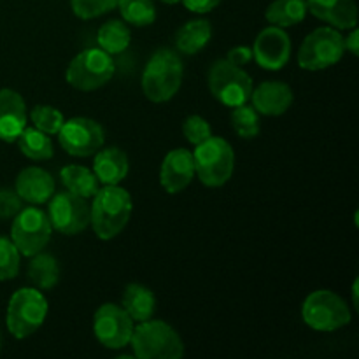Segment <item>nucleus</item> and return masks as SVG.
Here are the masks:
<instances>
[{"label":"nucleus","mask_w":359,"mask_h":359,"mask_svg":"<svg viewBox=\"0 0 359 359\" xmlns=\"http://www.w3.org/2000/svg\"><path fill=\"white\" fill-rule=\"evenodd\" d=\"M133 212L132 196L119 184L104 186L90 203V224L100 241H112L128 224Z\"/></svg>","instance_id":"nucleus-1"},{"label":"nucleus","mask_w":359,"mask_h":359,"mask_svg":"<svg viewBox=\"0 0 359 359\" xmlns=\"http://www.w3.org/2000/svg\"><path fill=\"white\" fill-rule=\"evenodd\" d=\"M184 65L181 56L168 48H161L147 60L142 72V91L147 100L163 104L181 90Z\"/></svg>","instance_id":"nucleus-2"},{"label":"nucleus","mask_w":359,"mask_h":359,"mask_svg":"<svg viewBox=\"0 0 359 359\" xmlns=\"http://www.w3.org/2000/svg\"><path fill=\"white\" fill-rule=\"evenodd\" d=\"M128 346H132L133 356L139 359H181L184 356V342L175 328L153 318L133 328Z\"/></svg>","instance_id":"nucleus-3"},{"label":"nucleus","mask_w":359,"mask_h":359,"mask_svg":"<svg viewBox=\"0 0 359 359\" xmlns=\"http://www.w3.org/2000/svg\"><path fill=\"white\" fill-rule=\"evenodd\" d=\"M195 175L207 188L224 186L235 172V151L223 137H209L193 151Z\"/></svg>","instance_id":"nucleus-4"},{"label":"nucleus","mask_w":359,"mask_h":359,"mask_svg":"<svg viewBox=\"0 0 359 359\" xmlns=\"http://www.w3.org/2000/svg\"><path fill=\"white\" fill-rule=\"evenodd\" d=\"M48 311V300L41 290L21 287L11 297L9 305H7V330L14 339H28L44 325Z\"/></svg>","instance_id":"nucleus-5"},{"label":"nucleus","mask_w":359,"mask_h":359,"mask_svg":"<svg viewBox=\"0 0 359 359\" xmlns=\"http://www.w3.org/2000/svg\"><path fill=\"white\" fill-rule=\"evenodd\" d=\"M351 318L346 300L330 290L312 291L302 305V319L316 332H337L349 325Z\"/></svg>","instance_id":"nucleus-6"},{"label":"nucleus","mask_w":359,"mask_h":359,"mask_svg":"<svg viewBox=\"0 0 359 359\" xmlns=\"http://www.w3.org/2000/svg\"><path fill=\"white\" fill-rule=\"evenodd\" d=\"M116 72L114 60L100 48H90L72 58L65 72V79L74 90L93 91L112 79Z\"/></svg>","instance_id":"nucleus-7"},{"label":"nucleus","mask_w":359,"mask_h":359,"mask_svg":"<svg viewBox=\"0 0 359 359\" xmlns=\"http://www.w3.org/2000/svg\"><path fill=\"white\" fill-rule=\"evenodd\" d=\"M346 48L340 30L319 27L304 39L298 51V65L311 72L330 69L342 60Z\"/></svg>","instance_id":"nucleus-8"},{"label":"nucleus","mask_w":359,"mask_h":359,"mask_svg":"<svg viewBox=\"0 0 359 359\" xmlns=\"http://www.w3.org/2000/svg\"><path fill=\"white\" fill-rule=\"evenodd\" d=\"M207 81L212 97L226 107L248 104L255 88L251 76L242 67L233 65L226 58L212 63Z\"/></svg>","instance_id":"nucleus-9"},{"label":"nucleus","mask_w":359,"mask_h":359,"mask_svg":"<svg viewBox=\"0 0 359 359\" xmlns=\"http://www.w3.org/2000/svg\"><path fill=\"white\" fill-rule=\"evenodd\" d=\"M53 226L49 223L48 212L39 207L21 209L13 217L11 224V241L25 258H32L37 252L44 251L51 241Z\"/></svg>","instance_id":"nucleus-10"},{"label":"nucleus","mask_w":359,"mask_h":359,"mask_svg":"<svg viewBox=\"0 0 359 359\" xmlns=\"http://www.w3.org/2000/svg\"><path fill=\"white\" fill-rule=\"evenodd\" d=\"M48 217L53 230L63 235H79L90 226V202L70 191L55 193L48 202Z\"/></svg>","instance_id":"nucleus-11"},{"label":"nucleus","mask_w":359,"mask_h":359,"mask_svg":"<svg viewBox=\"0 0 359 359\" xmlns=\"http://www.w3.org/2000/svg\"><path fill=\"white\" fill-rule=\"evenodd\" d=\"M56 135L63 151L76 158L93 156L105 144V132L100 123L83 116L67 119Z\"/></svg>","instance_id":"nucleus-12"},{"label":"nucleus","mask_w":359,"mask_h":359,"mask_svg":"<svg viewBox=\"0 0 359 359\" xmlns=\"http://www.w3.org/2000/svg\"><path fill=\"white\" fill-rule=\"evenodd\" d=\"M135 323L118 304H104L93 318V333L98 342L112 351L123 349L130 344Z\"/></svg>","instance_id":"nucleus-13"},{"label":"nucleus","mask_w":359,"mask_h":359,"mask_svg":"<svg viewBox=\"0 0 359 359\" xmlns=\"http://www.w3.org/2000/svg\"><path fill=\"white\" fill-rule=\"evenodd\" d=\"M252 58L262 69L276 70L284 69L291 58V39L280 27L263 28L252 44Z\"/></svg>","instance_id":"nucleus-14"},{"label":"nucleus","mask_w":359,"mask_h":359,"mask_svg":"<svg viewBox=\"0 0 359 359\" xmlns=\"http://www.w3.org/2000/svg\"><path fill=\"white\" fill-rule=\"evenodd\" d=\"M195 179L193 153L186 147L168 151L160 167V184L170 195L184 191Z\"/></svg>","instance_id":"nucleus-15"},{"label":"nucleus","mask_w":359,"mask_h":359,"mask_svg":"<svg viewBox=\"0 0 359 359\" xmlns=\"http://www.w3.org/2000/svg\"><path fill=\"white\" fill-rule=\"evenodd\" d=\"M14 191L23 202L32 205H44L56 193L55 179L41 167H27L18 174Z\"/></svg>","instance_id":"nucleus-16"},{"label":"nucleus","mask_w":359,"mask_h":359,"mask_svg":"<svg viewBox=\"0 0 359 359\" xmlns=\"http://www.w3.org/2000/svg\"><path fill=\"white\" fill-rule=\"evenodd\" d=\"M27 123V104L23 97L11 88H2L0 90V140L16 142Z\"/></svg>","instance_id":"nucleus-17"},{"label":"nucleus","mask_w":359,"mask_h":359,"mask_svg":"<svg viewBox=\"0 0 359 359\" xmlns=\"http://www.w3.org/2000/svg\"><path fill=\"white\" fill-rule=\"evenodd\" d=\"M249 100L263 116H283L293 105V90L283 81H265L252 88Z\"/></svg>","instance_id":"nucleus-18"},{"label":"nucleus","mask_w":359,"mask_h":359,"mask_svg":"<svg viewBox=\"0 0 359 359\" xmlns=\"http://www.w3.org/2000/svg\"><path fill=\"white\" fill-rule=\"evenodd\" d=\"M312 16L337 30H351L358 25V7L354 0H305Z\"/></svg>","instance_id":"nucleus-19"},{"label":"nucleus","mask_w":359,"mask_h":359,"mask_svg":"<svg viewBox=\"0 0 359 359\" xmlns=\"http://www.w3.org/2000/svg\"><path fill=\"white\" fill-rule=\"evenodd\" d=\"M93 156V172L102 186L119 184L125 181L130 170L128 156L125 151L116 146L100 147Z\"/></svg>","instance_id":"nucleus-20"},{"label":"nucleus","mask_w":359,"mask_h":359,"mask_svg":"<svg viewBox=\"0 0 359 359\" xmlns=\"http://www.w3.org/2000/svg\"><path fill=\"white\" fill-rule=\"evenodd\" d=\"M121 307L132 318L133 323H144L151 319L156 311V297L147 286L132 283L125 287L121 298Z\"/></svg>","instance_id":"nucleus-21"},{"label":"nucleus","mask_w":359,"mask_h":359,"mask_svg":"<svg viewBox=\"0 0 359 359\" xmlns=\"http://www.w3.org/2000/svg\"><path fill=\"white\" fill-rule=\"evenodd\" d=\"M212 39V25L209 20L186 21L175 34V48L182 55H196L202 51Z\"/></svg>","instance_id":"nucleus-22"},{"label":"nucleus","mask_w":359,"mask_h":359,"mask_svg":"<svg viewBox=\"0 0 359 359\" xmlns=\"http://www.w3.org/2000/svg\"><path fill=\"white\" fill-rule=\"evenodd\" d=\"M60 179L62 184L65 186L67 191L74 193L77 196L90 200L97 195L100 189V182H98L97 175L93 170L83 165H67L60 170Z\"/></svg>","instance_id":"nucleus-23"},{"label":"nucleus","mask_w":359,"mask_h":359,"mask_svg":"<svg viewBox=\"0 0 359 359\" xmlns=\"http://www.w3.org/2000/svg\"><path fill=\"white\" fill-rule=\"evenodd\" d=\"M305 0H273L265 11V18L270 25L280 28H290L302 23L307 16Z\"/></svg>","instance_id":"nucleus-24"},{"label":"nucleus","mask_w":359,"mask_h":359,"mask_svg":"<svg viewBox=\"0 0 359 359\" xmlns=\"http://www.w3.org/2000/svg\"><path fill=\"white\" fill-rule=\"evenodd\" d=\"M28 279L41 291L53 290L60 280V265L55 256L37 252L28 263Z\"/></svg>","instance_id":"nucleus-25"},{"label":"nucleus","mask_w":359,"mask_h":359,"mask_svg":"<svg viewBox=\"0 0 359 359\" xmlns=\"http://www.w3.org/2000/svg\"><path fill=\"white\" fill-rule=\"evenodd\" d=\"M97 42L98 48L107 55H119L128 49L130 42H132V32L125 21L111 20L98 28Z\"/></svg>","instance_id":"nucleus-26"},{"label":"nucleus","mask_w":359,"mask_h":359,"mask_svg":"<svg viewBox=\"0 0 359 359\" xmlns=\"http://www.w3.org/2000/svg\"><path fill=\"white\" fill-rule=\"evenodd\" d=\"M16 142L20 146L21 153L34 161L51 160L53 154H55L51 137L37 130L35 126H32V128L30 126H25L23 132L16 139Z\"/></svg>","instance_id":"nucleus-27"},{"label":"nucleus","mask_w":359,"mask_h":359,"mask_svg":"<svg viewBox=\"0 0 359 359\" xmlns=\"http://www.w3.org/2000/svg\"><path fill=\"white\" fill-rule=\"evenodd\" d=\"M118 9L123 21L133 27H149L156 21V6L153 0H119Z\"/></svg>","instance_id":"nucleus-28"},{"label":"nucleus","mask_w":359,"mask_h":359,"mask_svg":"<svg viewBox=\"0 0 359 359\" xmlns=\"http://www.w3.org/2000/svg\"><path fill=\"white\" fill-rule=\"evenodd\" d=\"M231 128L235 130L241 139H255L259 135L262 123H259V112L252 105L242 104L237 107H231Z\"/></svg>","instance_id":"nucleus-29"},{"label":"nucleus","mask_w":359,"mask_h":359,"mask_svg":"<svg viewBox=\"0 0 359 359\" xmlns=\"http://www.w3.org/2000/svg\"><path fill=\"white\" fill-rule=\"evenodd\" d=\"M30 121L34 126L41 132L48 133V135H56L65 123L62 111H58L53 105H35L30 111Z\"/></svg>","instance_id":"nucleus-30"},{"label":"nucleus","mask_w":359,"mask_h":359,"mask_svg":"<svg viewBox=\"0 0 359 359\" xmlns=\"http://www.w3.org/2000/svg\"><path fill=\"white\" fill-rule=\"evenodd\" d=\"M21 255L13 241L0 235V280H11L20 273Z\"/></svg>","instance_id":"nucleus-31"},{"label":"nucleus","mask_w":359,"mask_h":359,"mask_svg":"<svg viewBox=\"0 0 359 359\" xmlns=\"http://www.w3.org/2000/svg\"><path fill=\"white\" fill-rule=\"evenodd\" d=\"M118 2L119 0H70V7L79 20H95L116 9Z\"/></svg>","instance_id":"nucleus-32"},{"label":"nucleus","mask_w":359,"mask_h":359,"mask_svg":"<svg viewBox=\"0 0 359 359\" xmlns=\"http://www.w3.org/2000/svg\"><path fill=\"white\" fill-rule=\"evenodd\" d=\"M182 133H184V139L188 140L191 146H198L203 140H207L209 137H212V126L209 125L205 118L198 114H191L184 119L182 123Z\"/></svg>","instance_id":"nucleus-33"},{"label":"nucleus","mask_w":359,"mask_h":359,"mask_svg":"<svg viewBox=\"0 0 359 359\" xmlns=\"http://www.w3.org/2000/svg\"><path fill=\"white\" fill-rule=\"evenodd\" d=\"M23 200L14 189H0V219H13L23 207Z\"/></svg>","instance_id":"nucleus-34"},{"label":"nucleus","mask_w":359,"mask_h":359,"mask_svg":"<svg viewBox=\"0 0 359 359\" xmlns=\"http://www.w3.org/2000/svg\"><path fill=\"white\" fill-rule=\"evenodd\" d=\"M226 60L238 67L248 65V63L252 60V49L248 48V46H235V48H231L230 51H228Z\"/></svg>","instance_id":"nucleus-35"},{"label":"nucleus","mask_w":359,"mask_h":359,"mask_svg":"<svg viewBox=\"0 0 359 359\" xmlns=\"http://www.w3.org/2000/svg\"><path fill=\"white\" fill-rule=\"evenodd\" d=\"M184 4V7L191 13L196 14H205L210 13L212 9H216L223 0H181Z\"/></svg>","instance_id":"nucleus-36"},{"label":"nucleus","mask_w":359,"mask_h":359,"mask_svg":"<svg viewBox=\"0 0 359 359\" xmlns=\"http://www.w3.org/2000/svg\"><path fill=\"white\" fill-rule=\"evenodd\" d=\"M344 48L353 56L359 55V30L356 27L351 28V34L347 37H344Z\"/></svg>","instance_id":"nucleus-37"},{"label":"nucleus","mask_w":359,"mask_h":359,"mask_svg":"<svg viewBox=\"0 0 359 359\" xmlns=\"http://www.w3.org/2000/svg\"><path fill=\"white\" fill-rule=\"evenodd\" d=\"M358 286H359V280L354 279V283H353V305L356 309H359V304H358Z\"/></svg>","instance_id":"nucleus-38"},{"label":"nucleus","mask_w":359,"mask_h":359,"mask_svg":"<svg viewBox=\"0 0 359 359\" xmlns=\"http://www.w3.org/2000/svg\"><path fill=\"white\" fill-rule=\"evenodd\" d=\"M163 4H167V6H175V4H179L181 0H161Z\"/></svg>","instance_id":"nucleus-39"},{"label":"nucleus","mask_w":359,"mask_h":359,"mask_svg":"<svg viewBox=\"0 0 359 359\" xmlns=\"http://www.w3.org/2000/svg\"><path fill=\"white\" fill-rule=\"evenodd\" d=\"M0 351H2V335H0Z\"/></svg>","instance_id":"nucleus-40"}]
</instances>
